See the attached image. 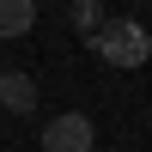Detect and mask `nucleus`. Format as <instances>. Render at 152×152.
Here are the masks:
<instances>
[{
    "label": "nucleus",
    "mask_w": 152,
    "mask_h": 152,
    "mask_svg": "<svg viewBox=\"0 0 152 152\" xmlns=\"http://www.w3.org/2000/svg\"><path fill=\"white\" fill-rule=\"evenodd\" d=\"M91 49H97V61H110V67H146L152 37H146L140 18H104V31L91 37Z\"/></svg>",
    "instance_id": "f257e3e1"
},
{
    "label": "nucleus",
    "mask_w": 152,
    "mask_h": 152,
    "mask_svg": "<svg viewBox=\"0 0 152 152\" xmlns=\"http://www.w3.org/2000/svg\"><path fill=\"white\" fill-rule=\"evenodd\" d=\"M91 146H97V128L79 110H67V116H55L43 128V152H91Z\"/></svg>",
    "instance_id": "f03ea898"
},
{
    "label": "nucleus",
    "mask_w": 152,
    "mask_h": 152,
    "mask_svg": "<svg viewBox=\"0 0 152 152\" xmlns=\"http://www.w3.org/2000/svg\"><path fill=\"white\" fill-rule=\"evenodd\" d=\"M0 110H12V116L37 110V79L31 73H0Z\"/></svg>",
    "instance_id": "7ed1b4c3"
},
{
    "label": "nucleus",
    "mask_w": 152,
    "mask_h": 152,
    "mask_svg": "<svg viewBox=\"0 0 152 152\" xmlns=\"http://www.w3.org/2000/svg\"><path fill=\"white\" fill-rule=\"evenodd\" d=\"M37 24V0H0V37H24Z\"/></svg>",
    "instance_id": "20e7f679"
},
{
    "label": "nucleus",
    "mask_w": 152,
    "mask_h": 152,
    "mask_svg": "<svg viewBox=\"0 0 152 152\" xmlns=\"http://www.w3.org/2000/svg\"><path fill=\"white\" fill-rule=\"evenodd\" d=\"M73 18H79V31H104V12H97V0H73Z\"/></svg>",
    "instance_id": "39448f33"
}]
</instances>
